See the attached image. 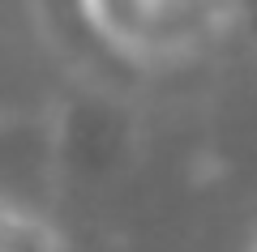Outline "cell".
Listing matches in <instances>:
<instances>
[{
  "mask_svg": "<svg viewBox=\"0 0 257 252\" xmlns=\"http://www.w3.org/2000/svg\"><path fill=\"white\" fill-rule=\"evenodd\" d=\"M0 252H60V243L47 226L0 209Z\"/></svg>",
  "mask_w": 257,
  "mask_h": 252,
  "instance_id": "obj_1",
  "label": "cell"
}]
</instances>
